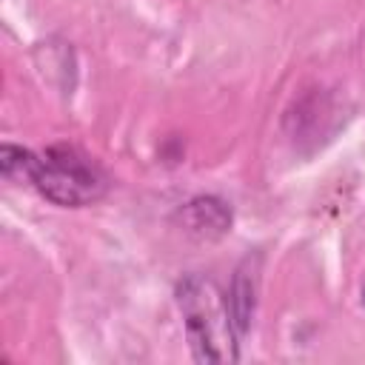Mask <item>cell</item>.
<instances>
[{
	"instance_id": "1",
	"label": "cell",
	"mask_w": 365,
	"mask_h": 365,
	"mask_svg": "<svg viewBox=\"0 0 365 365\" xmlns=\"http://www.w3.org/2000/svg\"><path fill=\"white\" fill-rule=\"evenodd\" d=\"M0 171L9 180H31V185L60 208H83L108 188L106 174L71 145H51L40 154L3 143Z\"/></svg>"
},
{
	"instance_id": "2",
	"label": "cell",
	"mask_w": 365,
	"mask_h": 365,
	"mask_svg": "<svg viewBox=\"0 0 365 365\" xmlns=\"http://www.w3.org/2000/svg\"><path fill=\"white\" fill-rule=\"evenodd\" d=\"M177 305L197 362H237L240 334L231 322L225 297L211 279L200 274L180 279Z\"/></svg>"
},
{
	"instance_id": "3",
	"label": "cell",
	"mask_w": 365,
	"mask_h": 365,
	"mask_svg": "<svg viewBox=\"0 0 365 365\" xmlns=\"http://www.w3.org/2000/svg\"><path fill=\"white\" fill-rule=\"evenodd\" d=\"M257 291H259V254H248L237 271H234V279H231V288H228V314H231V322L240 334V339L248 334L251 322H254V311H257Z\"/></svg>"
},
{
	"instance_id": "4",
	"label": "cell",
	"mask_w": 365,
	"mask_h": 365,
	"mask_svg": "<svg viewBox=\"0 0 365 365\" xmlns=\"http://www.w3.org/2000/svg\"><path fill=\"white\" fill-rule=\"evenodd\" d=\"M182 228L200 240H217L231 228V205L220 197H194L180 208Z\"/></svg>"
},
{
	"instance_id": "5",
	"label": "cell",
	"mask_w": 365,
	"mask_h": 365,
	"mask_svg": "<svg viewBox=\"0 0 365 365\" xmlns=\"http://www.w3.org/2000/svg\"><path fill=\"white\" fill-rule=\"evenodd\" d=\"M362 305H365V288H362Z\"/></svg>"
}]
</instances>
